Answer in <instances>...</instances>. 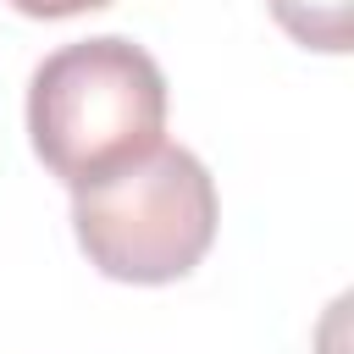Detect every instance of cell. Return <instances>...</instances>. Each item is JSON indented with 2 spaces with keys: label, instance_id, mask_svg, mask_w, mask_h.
<instances>
[{
  "label": "cell",
  "instance_id": "6da1fadb",
  "mask_svg": "<svg viewBox=\"0 0 354 354\" xmlns=\"http://www.w3.org/2000/svg\"><path fill=\"white\" fill-rule=\"evenodd\" d=\"M28 138L50 177L83 194L166 144V72L122 33L61 44L33 66Z\"/></svg>",
  "mask_w": 354,
  "mask_h": 354
},
{
  "label": "cell",
  "instance_id": "277c9868",
  "mask_svg": "<svg viewBox=\"0 0 354 354\" xmlns=\"http://www.w3.org/2000/svg\"><path fill=\"white\" fill-rule=\"evenodd\" d=\"M11 11L22 17H39V22H61V17H83V11H100L111 0H6Z\"/></svg>",
  "mask_w": 354,
  "mask_h": 354
},
{
  "label": "cell",
  "instance_id": "7a4b0ae2",
  "mask_svg": "<svg viewBox=\"0 0 354 354\" xmlns=\"http://www.w3.org/2000/svg\"><path fill=\"white\" fill-rule=\"evenodd\" d=\"M72 232L111 282H177L216 243V183L194 149L160 144L127 171L72 194Z\"/></svg>",
  "mask_w": 354,
  "mask_h": 354
},
{
  "label": "cell",
  "instance_id": "3957f363",
  "mask_svg": "<svg viewBox=\"0 0 354 354\" xmlns=\"http://www.w3.org/2000/svg\"><path fill=\"white\" fill-rule=\"evenodd\" d=\"M282 33L321 55H348L354 44V0H266Z\"/></svg>",
  "mask_w": 354,
  "mask_h": 354
}]
</instances>
